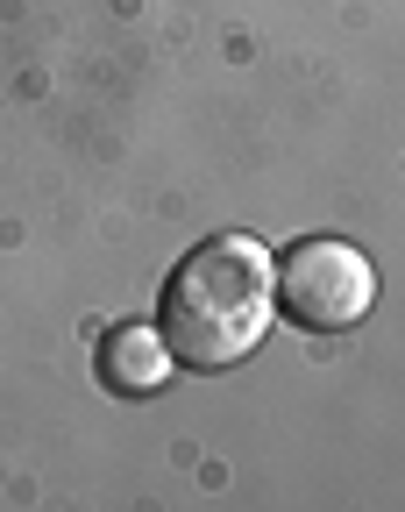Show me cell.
I'll return each instance as SVG.
<instances>
[{
	"label": "cell",
	"mask_w": 405,
	"mask_h": 512,
	"mask_svg": "<svg viewBox=\"0 0 405 512\" xmlns=\"http://www.w3.org/2000/svg\"><path fill=\"white\" fill-rule=\"evenodd\" d=\"M278 299V256L249 235H214L164 278V342L185 370H228L242 363Z\"/></svg>",
	"instance_id": "1"
},
{
	"label": "cell",
	"mask_w": 405,
	"mask_h": 512,
	"mask_svg": "<svg viewBox=\"0 0 405 512\" xmlns=\"http://www.w3.org/2000/svg\"><path fill=\"white\" fill-rule=\"evenodd\" d=\"M171 342H164V328H114L107 342H100V377L114 384V392H128V399H150V392H164L171 384Z\"/></svg>",
	"instance_id": "3"
},
{
	"label": "cell",
	"mask_w": 405,
	"mask_h": 512,
	"mask_svg": "<svg viewBox=\"0 0 405 512\" xmlns=\"http://www.w3.org/2000/svg\"><path fill=\"white\" fill-rule=\"evenodd\" d=\"M278 299L285 320L306 335H349L356 320L377 306V271L370 256L342 235H313L292 242V256H278Z\"/></svg>",
	"instance_id": "2"
}]
</instances>
